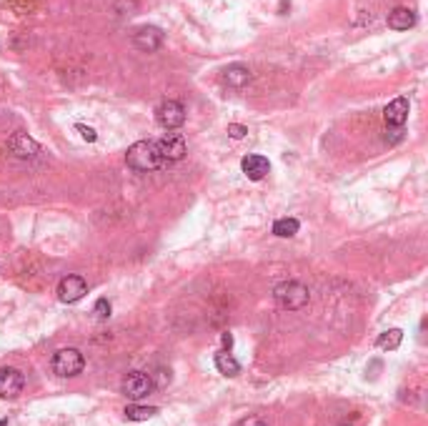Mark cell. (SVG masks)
<instances>
[{
  "label": "cell",
  "instance_id": "cell-20",
  "mask_svg": "<svg viewBox=\"0 0 428 426\" xmlns=\"http://www.w3.org/2000/svg\"><path fill=\"white\" fill-rule=\"evenodd\" d=\"M76 131L81 133V136H83V141H88V143H95V141H98V133H95L90 126H83V123H78V126H76Z\"/></svg>",
  "mask_w": 428,
  "mask_h": 426
},
{
  "label": "cell",
  "instance_id": "cell-14",
  "mask_svg": "<svg viewBox=\"0 0 428 426\" xmlns=\"http://www.w3.org/2000/svg\"><path fill=\"white\" fill-rule=\"evenodd\" d=\"M416 25V13L411 8H393L388 13V28L393 30H408Z\"/></svg>",
  "mask_w": 428,
  "mask_h": 426
},
{
  "label": "cell",
  "instance_id": "cell-17",
  "mask_svg": "<svg viewBox=\"0 0 428 426\" xmlns=\"http://www.w3.org/2000/svg\"><path fill=\"white\" fill-rule=\"evenodd\" d=\"M126 419L128 421H148L158 414V406H141V404H128L126 406Z\"/></svg>",
  "mask_w": 428,
  "mask_h": 426
},
{
  "label": "cell",
  "instance_id": "cell-16",
  "mask_svg": "<svg viewBox=\"0 0 428 426\" xmlns=\"http://www.w3.org/2000/svg\"><path fill=\"white\" fill-rule=\"evenodd\" d=\"M403 341V331L401 329H388V331H384L379 338H376V346L384 351H396L398 346H401Z\"/></svg>",
  "mask_w": 428,
  "mask_h": 426
},
{
  "label": "cell",
  "instance_id": "cell-11",
  "mask_svg": "<svg viewBox=\"0 0 428 426\" xmlns=\"http://www.w3.org/2000/svg\"><path fill=\"white\" fill-rule=\"evenodd\" d=\"M8 148H11V153L18 155V158H33V155L40 153V146L35 143L33 138H28L25 133L11 136V138H8Z\"/></svg>",
  "mask_w": 428,
  "mask_h": 426
},
{
  "label": "cell",
  "instance_id": "cell-9",
  "mask_svg": "<svg viewBox=\"0 0 428 426\" xmlns=\"http://www.w3.org/2000/svg\"><path fill=\"white\" fill-rule=\"evenodd\" d=\"M133 45L143 53H155L163 45V30L155 28V25H145V28L133 33Z\"/></svg>",
  "mask_w": 428,
  "mask_h": 426
},
{
  "label": "cell",
  "instance_id": "cell-15",
  "mask_svg": "<svg viewBox=\"0 0 428 426\" xmlns=\"http://www.w3.org/2000/svg\"><path fill=\"white\" fill-rule=\"evenodd\" d=\"M215 369H218L223 377H231V379L241 374V364L233 359L231 351H220V354H215Z\"/></svg>",
  "mask_w": 428,
  "mask_h": 426
},
{
  "label": "cell",
  "instance_id": "cell-23",
  "mask_svg": "<svg viewBox=\"0 0 428 426\" xmlns=\"http://www.w3.org/2000/svg\"><path fill=\"white\" fill-rule=\"evenodd\" d=\"M220 343H223V351H231V346H233V333L225 331L223 336H220Z\"/></svg>",
  "mask_w": 428,
  "mask_h": 426
},
{
  "label": "cell",
  "instance_id": "cell-4",
  "mask_svg": "<svg viewBox=\"0 0 428 426\" xmlns=\"http://www.w3.org/2000/svg\"><path fill=\"white\" fill-rule=\"evenodd\" d=\"M121 391H123V396L131 398V401H141V398H148L150 394L155 391V381L150 374L133 371V374H128V377L123 379Z\"/></svg>",
  "mask_w": 428,
  "mask_h": 426
},
{
  "label": "cell",
  "instance_id": "cell-12",
  "mask_svg": "<svg viewBox=\"0 0 428 426\" xmlns=\"http://www.w3.org/2000/svg\"><path fill=\"white\" fill-rule=\"evenodd\" d=\"M386 126L388 128H403V123L408 121V100L406 98H396L386 105L384 111Z\"/></svg>",
  "mask_w": 428,
  "mask_h": 426
},
{
  "label": "cell",
  "instance_id": "cell-24",
  "mask_svg": "<svg viewBox=\"0 0 428 426\" xmlns=\"http://www.w3.org/2000/svg\"><path fill=\"white\" fill-rule=\"evenodd\" d=\"M0 426H8V419H0Z\"/></svg>",
  "mask_w": 428,
  "mask_h": 426
},
{
  "label": "cell",
  "instance_id": "cell-18",
  "mask_svg": "<svg viewBox=\"0 0 428 426\" xmlns=\"http://www.w3.org/2000/svg\"><path fill=\"white\" fill-rule=\"evenodd\" d=\"M298 228H301L298 218H278V221L273 223V233H275L278 238H291V236H296Z\"/></svg>",
  "mask_w": 428,
  "mask_h": 426
},
{
  "label": "cell",
  "instance_id": "cell-5",
  "mask_svg": "<svg viewBox=\"0 0 428 426\" xmlns=\"http://www.w3.org/2000/svg\"><path fill=\"white\" fill-rule=\"evenodd\" d=\"M155 121L165 131H176V128H181L186 123V108L178 100H163L158 105V111H155Z\"/></svg>",
  "mask_w": 428,
  "mask_h": 426
},
{
  "label": "cell",
  "instance_id": "cell-25",
  "mask_svg": "<svg viewBox=\"0 0 428 426\" xmlns=\"http://www.w3.org/2000/svg\"><path fill=\"white\" fill-rule=\"evenodd\" d=\"M340 426H351V424H340Z\"/></svg>",
  "mask_w": 428,
  "mask_h": 426
},
{
  "label": "cell",
  "instance_id": "cell-22",
  "mask_svg": "<svg viewBox=\"0 0 428 426\" xmlns=\"http://www.w3.org/2000/svg\"><path fill=\"white\" fill-rule=\"evenodd\" d=\"M236 426H268V424H266V419H261V416H243Z\"/></svg>",
  "mask_w": 428,
  "mask_h": 426
},
{
  "label": "cell",
  "instance_id": "cell-1",
  "mask_svg": "<svg viewBox=\"0 0 428 426\" xmlns=\"http://www.w3.org/2000/svg\"><path fill=\"white\" fill-rule=\"evenodd\" d=\"M126 163L138 173H148L155 171V168L163 166V155L158 150V143L155 141H138L128 148L126 153Z\"/></svg>",
  "mask_w": 428,
  "mask_h": 426
},
{
  "label": "cell",
  "instance_id": "cell-2",
  "mask_svg": "<svg viewBox=\"0 0 428 426\" xmlns=\"http://www.w3.org/2000/svg\"><path fill=\"white\" fill-rule=\"evenodd\" d=\"M273 299L280 309L298 311L308 304V288L301 281H283L273 288Z\"/></svg>",
  "mask_w": 428,
  "mask_h": 426
},
{
  "label": "cell",
  "instance_id": "cell-21",
  "mask_svg": "<svg viewBox=\"0 0 428 426\" xmlns=\"http://www.w3.org/2000/svg\"><path fill=\"white\" fill-rule=\"evenodd\" d=\"M246 133H248V128L241 126V123H228V136H231V138L241 141V138H246Z\"/></svg>",
  "mask_w": 428,
  "mask_h": 426
},
{
  "label": "cell",
  "instance_id": "cell-19",
  "mask_svg": "<svg viewBox=\"0 0 428 426\" xmlns=\"http://www.w3.org/2000/svg\"><path fill=\"white\" fill-rule=\"evenodd\" d=\"M93 314L95 319H100V321H105V319H110V301L108 299H98L93 306Z\"/></svg>",
  "mask_w": 428,
  "mask_h": 426
},
{
  "label": "cell",
  "instance_id": "cell-7",
  "mask_svg": "<svg viewBox=\"0 0 428 426\" xmlns=\"http://www.w3.org/2000/svg\"><path fill=\"white\" fill-rule=\"evenodd\" d=\"M158 143V150L163 155L165 163H173V161H181L183 155H186L188 146H186V138H183L181 133H165L163 138L155 141Z\"/></svg>",
  "mask_w": 428,
  "mask_h": 426
},
{
  "label": "cell",
  "instance_id": "cell-10",
  "mask_svg": "<svg viewBox=\"0 0 428 426\" xmlns=\"http://www.w3.org/2000/svg\"><path fill=\"white\" fill-rule=\"evenodd\" d=\"M241 171L246 173L248 181H261V178L268 176L271 163H268V158H266V155L251 153V155H246V158L241 161Z\"/></svg>",
  "mask_w": 428,
  "mask_h": 426
},
{
  "label": "cell",
  "instance_id": "cell-8",
  "mask_svg": "<svg viewBox=\"0 0 428 426\" xmlns=\"http://www.w3.org/2000/svg\"><path fill=\"white\" fill-rule=\"evenodd\" d=\"M85 294H88V283H85L83 276H66L58 283V299H61L63 304H76V301H81Z\"/></svg>",
  "mask_w": 428,
  "mask_h": 426
},
{
  "label": "cell",
  "instance_id": "cell-13",
  "mask_svg": "<svg viewBox=\"0 0 428 426\" xmlns=\"http://www.w3.org/2000/svg\"><path fill=\"white\" fill-rule=\"evenodd\" d=\"M251 81H253V73L248 71L246 66H241V63H233V66H228L223 71V83L228 85V88H246Z\"/></svg>",
  "mask_w": 428,
  "mask_h": 426
},
{
  "label": "cell",
  "instance_id": "cell-3",
  "mask_svg": "<svg viewBox=\"0 0 428 426\" xmlns=\"http://www.w3.org/2000/svg\"><path fill=\"white\" fill-rule=\"evenodd\" d=\"M53 374L55 377H61V379H73L78 377L83 369H85V359H83V354L78 349H61V351H55L53 356Z\"/></svg>",
  "mask_w": 428,
  "mask_h": 426
},
{
  "label": "cell",
  "instance_id": "cell-6",
  "mask_svg": "<svg viewBox=\"0 0 428 426\" xmlns=\"http://www.w3.org/2000/svg\"><path fill=\"white\" fill-rule=\"evenodd\" d=\"M23 389H25V377L13 366H3L0 369V398L13 401V398L20 396Z\"/></svg>",
  "mask_w": 428,
  "mask_h": 426
}]
</instances>
